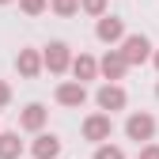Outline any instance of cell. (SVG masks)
Segmentation results:
<instances>
[{"label": "cell", "instance_id": "cell-22", "mask_svg": "<svg viewBox=\"0 0 159 159\" xmlns=\"http://www.w3.org/2000/svg\"><path fill=\"white\" fill-rule=\"evenodd\" d=\"M0 4H8V0H0Z\"/></svg>", "mask_w": 159, "mask_h": 159}, {"label": "cell", "instance_id": "cell-16", "mask_svg": "<svg viewBox=\"0 0 159 159\" xmlns=\"http://www.w3.org/2000/svg\"><path fill=\"white\" fill-rule=\"evenodd\" d=\"M80 8H84L87 15H98V19H102V11H106V0H80Z\"/></svg>", "mask_w": 159, "mask_h": 159}, {"label": "cell", "instance_id": "cell-6", "mask_svg": "<svg viewBox=\"0 0 159 159\" xmlns=\"http://www.w3.org/2000/svg\"><path fill=\"white\" fill-rule=\"evenodd\" d=\"M46 117H49V110H46L42 102H30L23 114H19V125H23L27 133H38V129L46 125Z\"/></svg>", "mask_w": 159, "mask_h": 159}, {"label": "cell", "instance_id": "cell-11", "mask_svg": "<svg viewBox=\"0 0 159 159\" xmlns=\"http://www.w3.org/2000/svg\"><path fill=\"white\" fill-rule=\"evenodd\" d=\"M125 68H129V65L121 61V53H117V49H110L102 61H98V72H102L106 80H121V76H125Z\"/></svg>", "mask_w": 159, "mask_h": 159}, {"label": "cell", "instance_id": "cell-19", "mask_svg": "<svg viewBox=\"0 0 159 159\" xmlns=\"http://www.w3.org/2000/svg\"><path fill=\"white\" fill-rule=\"evenodd\" d=\"M8 98H11V87L4 84V80H0V106H8Z\"/></svg>", "mask_w": 159, "mask_h": 159}, {"label": "cell", "instance_id": "cell-17", "mask_svg": "<svg viewBox=\"0 0 159 159\" xmlns=\"http://www.w3.org/2000/svg\"><path fill=\"white\" fill-rule=\"evenodd\" d=\"M46 4H49V0H19V8H23L27 15H38V11H46Z\"/></svg>", "mask_w": 159, "mask_h": 159}, {"label": "cell", "instance_id": "cell-3", "mask_svg": "<svg viewBox=\"0 0 159 159\" xmlns=\"http://www.w3.org/2000/svg\"><path fill=\"white\" fill-rule=\"evenodd\" d=\"M125 133H129V140H152L155 136V117L152 114H129V121H125Z\"/></svg>", "mask_w": 159, "mask_h": 159}, {"label": "cell", "instance_id": "cell-12", "mask_svg": "<svg viewBox=\"0 0 159 159\" xmlns=\"http://www.w3.org/2000/svg\"><path fill=\"white\" fill-rule=\"evenodd\" d=\"M57 155H61V140L53 133H42L34 140V159H57Z\"/></svg>", "mask_w": 159, "mask_h": 159}, {"label": "cell", "instance_id": "cell-21", "mask_svg": "<svg viewBox=\"0 0 159 159\" xmlns=\"http://www.w3.org/2000/svg\"><path fill=\"white\" fill-rule=\"evenodd\" d=\"M155 95H159V84H155Z\"/></svg>", "mask_w": 159, "mask_h": 159}, {"label": "cell", "instance_id": "cell-9", "mask_svg": "<svg viewBox=\"0 0 159 159\" xmlns=\"http://www.w3.org/2000/svg\"><path fill=\"white\" fill-rule=\"evenodd\" d=\"M15 68H19V76H38V72H42V53H38V49H19Z\"/></svg>", "mask_w": 159, "mask_h": 159}, {"label": "cell", "instance_id": "cell-10", "mask_svg": "<svg viewBox=\"0 0 159 159\" xmlns=\"http://www.w3.org/2000/svg\"><path fill=\"white\" fill-rule=\"evenodd\" d=\"M72 76H76V84H84V80H95V72H98V61L95 57H87V53H80V57H72Z\"/></svg>", "mask_w": 159, "mask_h": 159}, {"label": "cell", "instance_id": "cell-7", "mask_svg": "<svg viewBox=\"0 0 159 159\" xmlns=\"http://www.w3.org/2000/svg\"><path fill=\"white\" fill-rule=\"evenodd\" d=\"M95 34L102 38V42H121V38H125V23H121V19H114V15H102V19H98V27H95Z\"/></svg>", "mask_w": 159, "mask_h": 159}, {"label": "cell", "instance_id": "cell-13", "mask_svg": "<svg viewBox=\"0 0 159 159\" xmlns=\"http://www.w3.org/2000/svg\"><path fill=\"white\" fill-rule=\"evenodd\" d=\"M19 152H23L19 133H0V159H19Z\"/></svg>", "mask_w": 159, "mask_h": 159}, {"label": "cell", "instance_id": "cell-2", "mask_svg": "<svg viewBox=\"0 0 159 159\" xmlns=\"http://www.w3.org/2000/svg\"><path fill=\"white\" fill-rule=\"evenodd\" d=\"M110 133H114L110 114H91V117H84V136H87V140L102 144V140H110Z\"/></svg>", "mask_w": 159, "mask_h": 159}, {"label": "cell", "instance_id": "cell-8", "mask_svg": "<svg viewBox=\"0 0 159 159\" xmlns=\"http://www.w3.org/2000/svg\"><path fill=\"white\" fill-rule=\"evenodd\" d=\"M95 98H98V106H102V110H121V106H125V91L117 87V84H102Z\"/></svg>", "mask_w": 159, "mask_h": 159}, {"label": "cell", "instance_id": "cell-5", "mask_svg": "<svg viewBox=\"0 0 159 159\" xmlns=\"http://www.w3.org/2000/svg\"><path fill=\"white\" fill-rule=\"evenodd\" d=\"M84 98H87V87L76 84V80H68V84L57 87V102L61 106H84Z\"/></svg>", "mask_w": 159, "mask_h": 159}, {"label": "cell", "instance_id": "cell-15", "mask_svg": "<svg viewBox=\"0 0 159 159\" xmlns=\"http://www.w3.org/2000/svg\"><path fill=\"white\" fill-rule=\"evenodd\" d=\"M95 159H125V152L114 148V144H98L95 148Z\"/></svg>", "mask_w": 159, "mask_h": 159}, {"label": "cell", "instance_id": "cell-4", "mask_svg": "<svg viewBox=\"0 0 159 159\" xmlns=\"http://www.w3.org/2000/svg\"><path fill=\"white\" fill-rule=\"evenodd\" d=\"M68 65H72L68 46H65V42H49L46 53H42V68H49V72H65Z\"/></svg>", "mask_w": 159, "mask_h": 159}, {"label": "cell", "instance_id": "cell-18", "mask_svg": "<svg viewBox=\"0 0 159 159\" xmlns=\"http://www.w3.org/2000/svg\"><path fill=\"white\" fill-rule=\"evenodd\" d=\"M140 159H159V144H144L140 148Z\"/></svg>", "mask_w": 159, "mask_h": 159}, {"label": "cell", "instance_id": "cell-14", "mask_svg": "<svg viewBox=\"0 0 159 159\" xmlns=\"http://www.w3.org/2000/svg\"><path fill=\"white\" fill-rule=\"evenodd\" d=\"M49 8H53L57 15H76V11H80V0H49Z\"/></svg>", "mask_w": 159, "mask_h": 159}, {"label": "cell", "instance_id": "cell-20", "mask_svg": "<svg viewBox=\"0 0 159 159\" xmlns=\"http://www.w3.org/2000/svg\"><path fill=\"white\" fill-rule=\"evenodd\" d=\"M152 61H155V68H159V49H155V53H152Z\"/></svg>", "mask_w": 159, "mask_h": 159}, {"label": "cell", "instance_id": "cell-1", "mask_svg": "<svg viewBox=\"0 0 159 159\" xmlns=\"http://www.w3.org/2000/svg\"><path fill=\"white\" fill-rule=\"evenodd\" d=\"M117 53H121L125 65H140V61H148V57H152V42H148L144 34H125Z\"/></svg>", "mask_w": 159, "mask_h": 159}]
</instances>
